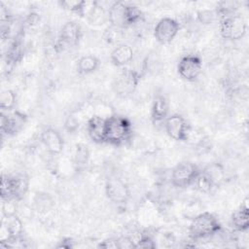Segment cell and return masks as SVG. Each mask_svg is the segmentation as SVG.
Returning <instances> with one entry per match:
<instances>
[{
	"label": "cell",
	"mask_w": 249,
	"mask_h": 249,
	"mask_svg": "<svg viewBox=\"0 0 249 249\" xmlns=\"http://www.w3.org/2000/svg\"><path fill=\"white\" fill-rule=\"evenodd\" d=\"M132 137V124L130 121L119 114H112L105 122V142L112 146L126 145Z\"/></svg>",
	"instance_id": "cell-1"
},
{
	"label": "cell",
	"mask_w": 249,
	"mask_h": 249,
	"mask_svg": "<svg viewBox=\"0 0 249 249\" xmlns=\"http://www.w3.org/2000/svg\"><path fill=\"white\" fill-rule=\"evenodd\" d=\"M222 230L219 220L210 212H202L196 215L189 226V236L194 240L209 238Z\"/></svg>",
	"instance_id": "cell-2"
},
{
	"label": "cell",
	"mask_w": 249,
	"mask_h": 249,
	"mask_svg": "<svg viewBox=\"0 0 249 249\" xmlns=\"http://www.w3.org/2000/svg\"><path fill=\"white\" fill-rule=\"evenodd\" d=\"M28 179L22 174H2L0 195L2 200H19L28 190Z\"/></svg>",
	"instance_id": "cell-3"
},
{
	"label": "cell",
	"mask_w": 249,
	"mask_h": 249,
	"mask_svg": "<svg viewBox=\"0 0 249 249\" xmlns=\"http://www.w3.org/2000/svg\"><path fill=\"white\" fill-rule=\"evenodd\" d=\"M219 31L223 39L238 41L245 36L247 32V23L241 15L234 13L221 18Z\"/></svg>",
	"instance_id": "cell-4"
},
{
	"label": "cell",
	"mask_w": 249,
	"mask_h": 249,
	"mask_svg": "<svg viewBox=\"0 0 249 249\" xmlns=\"http://www.w3.org/2000/svg\"><path fill=\"white\" fill-rule=\"evenodd\" d=\"M200 168L194 162L184 160L177 163L171 171L170 181L175 188L185 189L193 186Z\"/></svg>",
	"instance_id": "cell-5"
},
{
	"label": "cell",
	"mask_w": 249,
	"mask_h": 249,
	"mask_svg": "<svg viewBox=\"0 0 249 249\" xmlns=\"http://www.w3.org/2000/svg\"><path fill=\"white\" fill-rule=\"evenodd\" d=\"M141 73L133 69H124L113 82V90L120 97H127L136 89Z\"/></svg>",
	"instance_id": "cell-6"
},
{
	"label": "cell",
	"mask_w": 249,
	"mask_h": 249,
	"mask_svg": "<svg viewBox=\"0 0 249 249\" xmlns=\"http://www.w3.org/2000/svg\"><path fill=\"white\" fill-rule=\"evenodd\" d=\"M104 189L107 198L116 204L126 203L131 196L128 185L117 175H109L106 178Z\"/></svg>",
	"instance_id": "cell-7"
},
{
	"label": "cell",
	"mask_w": 249,
	"mask_h": 249,
	"mask_svg": "<svg viewBox=\"0 0 249 249\" xmlns=\"http://www.w3.org/2000/svg\"><path fill=\"white\" fill-rule=\"evenodd\" d=\"M164 128L171 139L179 142L189 140L192 133L191 124L179 114L169 115L164 121Z\"/></svg>",
	"instance_id": "cell-8"
},
{
	"label": "cell",
	"mask_w": 249,
	"mask_h": 249,
	"mask_svg": "<svg viewBox=\"0 0 249 249\" xmlns=\"http://www.w3.org/2000/svg\"><path fill=\"white\" fill-rule=\"evenodd\" d=\"M26 122L27 116L18 110L1 112L0 128L2 135L12 137L18 134L22 130Z\"/></svg>",
	"instance_id": "cell-9"
},
{
	"label": "cell",
	"mask_w": 249,
	"mask_h": 249,
	"mask_svg": "<svg viewBox=\"0 0 249 249\" xmlns=\"http://www.w3.org/2000/svg\"><path fill=\"white\" fill-rule=\"evenodd\" d=\"M180 30L179 22L172 18H160L154 27V37L161 45L170 44Z\"/></svg>",
	"instance_id": "cell-10"
},
{
	"label": "cell",
	"mask_w": 249,
	"mask_h": 249,
	"mask_svg": "<svg viewBox=\"0 0 249 249\" xmlns=\"http://www.w3.org/2000/svg\"><path fill=\"white\" fill-rule=\"evenodd\" d=\"M202 71V61L198 55L187 54L180 58L177 64L179 76L188 82L196 81Z\"/></svg>",
	"instance_id": "cell-11"
},
{
	"label": "cell",
	"mask_w": 249,
	"mask_h": 249,
	"mask_svg": "<svg viewBox=\"0 0 249 249\" xmlns=\"http://www.w3.org/2000/svg\"><path fill=\"white\" fill-rule=\"evenodd\" d=\"M40 139L42 144L44 145L46 151L53 155V156H56L59 155L64 148V140L63 137L61 136L60 132L52 127V126H48L45 129L42 130L41 135H40Z\"/></svg>",
	"instance_id": "cell-12"
},
{
	"label": "cell",
	"mask_w": 249,
	"mask_h": 249,
	"mask_svg": "<svg viewBox=\"0 0 249 249\" xmlns=\"http://www.w3.org/2000/svg\"><path fill=\"white\" fill-rule=\"evenodd\" d=\"M105 122L106 118L100 115H92L86 122V129L90 140L96 144L105 142Z\"/></svg>",
	"instance_id": "cell-13"
},
{
	"label": "cell",
	"mask_w": 249,
	"mask_h": 249,
	"mask_svg": "<svg viewBox=\"0 0 249 249\" xmlns=\"http://www.w3.org/2000/svg\"><path fill=\"white\" fill-rule=\"evenodd\" d=\"M82 38L81 26L73 20L66 21L59 33V39L67 47H76L79 45Z\"/></svg>",
	"instance_id": "cell-14"
},
{
	"label": "cell",
	"mask_w": 249,
	"mask_h": 249,
	"mask_svg": "<svg viewBox=\"0 0 249 249\" xmlns=\"http://www.w3.org/2000/svg\"><path fill=\"white\" fill-rule=\"evenodd\" d=\"M249 198L245 197L238 208H236L231 216V222L236 231L243 232L249 229Z\"/></svg>",
	"instance_id": "cell-15"
},
{
	"label": "cell",
	"mask_w": 249,
	"mask_h": 249,
	"mask_svg": "<svg viewBox=\"0 0 249 249\" xmlns=\"http://www.w3.org/2000/svg\"><path fill=\"white\" fill-rule=\"evenodd\" d=\"M169 101L163 94H156L151 106V119L154 124L162 123L169 116Z\"/></svg>",
	"instance_id": "cell-16"
},
{
	"label": "cell",
	"mask_w": 249,
	"mask_h": 249,
	"mask_svg": "<svg viewBox=\"0 0 249 249\" xmlns=\"http://www.w3.org/2000/svg\"><path fill=\"white\" fill-rule=\"evenodd\" d=\"M133 50L127 44H120L114 48L110 53L111 63L119 68L125 67L133 59Z\"/></svg>",
	"instance_id": "cell-17"
},
{
	"label": "cell",
	"mask_w": 249,
	"mask_h": 249,
	"mask_svg": "<svg viewBox=\"0 0 249 249\" xmlns=\"http://www.w3.org/2000/svg\"><path fill=\"white\" fill-rule=\"evenodd\" d=\"M125 3L114 2L108 10V21L115 28H126Z\"/></svg>",
	"instance_id": "cell-18"
},
{
	"label": "cell",
	"mask_w": 249,
	"mask_h": 249,
	"mask_svg": "<svg viewBox=\"0 0 249 249\" xmlns=\"http://www.w3.org/2000/svg\"><path fill=\"white\" fill-rule=\"evenodd\" d=\"M95 1H84V0H68L60 1L59 5L62 9L76 14L81 18H86L89 10L94 5Z\"/></svg>",
	"instance_id": "cell-19"
},
{
	"label": "cell",
	"mask_w": 249,
	"mask_h": 249,
	"mask_svg": "<svg viewBox=\"0 0 249 249\" xmlns=\"http://www.w3.org/2000/svg\"><path fill=\"white\" fill-rule=\"evenodd\" d=\"M202 174L209 180L214 188L220 186L226 178V171L223 165L219 162H212L200 169Z\"/></svg>",
	"instance_id": "cell-20"
},
{
	"label": "cell",
	"mask_w": 249,
	"mask_h": 249,
	"mask_svg": "<svg viewBox=\"0 0 249 249\" xmlns=\"http://www.w3.org/2000/svg\"><path fill=\"white\" fill-rule=\"evenodd\" d=\"M100 65V60L93 54L81 56L77 61V72L80 75H89L95 72Z\"/></svg>",
	"instance_id": "cell-21"
},
{
	"label": "cell",
	"mask_w": 249,
	"mask_h": 249,
	"mask_svg": "<svg viewBox=\"0 0 249 249\" xmlns=\"http://www.w3.org/2000/svg\"><path fill=\"white\" fill-rule=\"evenodd\" d=\"M89 160V150L86 144L78 143L75 146L74 151V164L77 170H83L86 168Z\"/></svg>",
	"instance_id": "cell-22"
},
{
	"label": "cell",
	"mask_w": 249,
	"mask_h": 249,
	"mask_svg": "<svg viewBox=\"0 0 249 249\" xmlns=\"http://www.w3.org/2000/svg\"><path fill=\"white\" fill-rule=\"evenodd\" d=\"M86 18H88L89 24L100 25L108 20V12L106 13L105 10L100 7L97 2H95Z\"/></svg>",
	"instance_id": "cell-23"
},
{
	"label": "cell",
	"mask_w": 249,
	"mask_h": 249,
	"mask_svg": "<svg viewBox=\"0 0 249 249\" xmlns=\"http://www.w3.org/2000/svg\"><path fill=\"white\" fill-rule=\"evenodd\" d=\"M17 104V94L12 89H3L0 93V108L2 112L13 111Z\"/></svg>",
	"instance_id": "cell-24"
},
{
	"label": "cell",
	"mask_w": 249,
	"mask_h": 249,
	"mask_svg": "<svg viewBox=\"0 0 249 249\" xmlns=\"http://www.w3.org/2000/svg\"><path fill=\"white\" fill-rule=\"evenodd\" d=\"M143 13L142 11L134 5L126 4L125 5V22L126 27H129L133 24L140 22L143 19Z\"/></svg>",
	"instance_id": "cell-25"
},
{
	"label": "cell",
	"mask_w": 249,
	"mask_h": 249,
	"mask_svg": "<svg viewBox=\"0 0 249 249\" xmlns=\"http://www.w3.org/2000/svg\"><path fill=\"white\" fill-rule=\"evenodd\" d=\"M157 247L156 241L148 233H141L140 237L135 241V248L141 249H154Z\"/></svg>",
	"instance_id": "cell-26"
},
{
	"label": "cell",
	"mask_w": 249,
	"mask_h": 249,
	"mask_svg": "<svg viewBox=\"0 0 249 249\" xmlns=\"http://www.w3.org/2000/svg\"><path fill=\"white\" fill-rule=\"evenodd\" d=\"M117 245L119 249L135 248V241H133V239L128 236H121L117 238Z\"/></svg>",
	"instance_id": "cell-27"
},
{
	"label": "cell",
	"mask_w": 249,
	"mask_h": 249,
	"mask_svg": "<svg viewBox=\"0 0 249 249\" xmlns=\"http://www.w3.org/2000/svg\"><path fill=\"white\" fill-rule=\"evenodd\" d=\"M98 248H118L117 245V238H109V239H105L103 241H101L98 245Z\"/></svg>",
	"instance_id": "cell-28"
}]
</instances>
